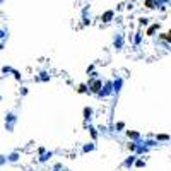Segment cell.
<instances>
[{
    "mask_svg": "<svg viewBox=\"0 0 171 171\" xmlns=\"http://www.w3.org/2000/svg\"><path fill=\"white\" fill-rule=\"evenodd\" d=\"M145 5H147V9H154L156 0H145Z\"/></svg>",
    "mask_w": 171,
    "mask_h": 171,
    "instance_id": "1",
    "label": "cell"
},
{
    "mask_svg": "<svg viewBox=\"0 0 171 171\" xmlns=\"http://www.w3.org/2000/svg\"><path fill=\"white\" fill-rule=\"evenodd\" d=\"M5 38H7V31L0 27V39H5Z\"/></svg>",
    "mask_w": 171,
    "mask_h": 171,
    "instance_id": "2",
    "label": "cell"
},
{
    "mask_svg": "<svg viewBox=\"0 0 171 171\" xmlns=\"http://www.w3.org/2000/svg\"><path fill=\"white\" fill-rule=\"evenodd\" d=\"M9 161H12V163H14V161H17V154H16V152L9 156Z\"/></svg>",
    "mask_w": 171,
    "mask_h": 171,
    "instance_id": "3",
    "label": "cell"
},
{
    "mask_svg": "<svg viewBox=\"0 0 171 171\" xmlns=\"http://www.w3.org/2000/svg\"><path fill=\"white\" fill-rule=\"evenodd\" d=\"M111 16H113V12H106V14H104V19H106V22H108V19H111Z\"/></svg>",
    "mask_w": 171,
    "mask_h": 171,
    "instance_id": "4",
    "label": "cell"
}]
</instances>
